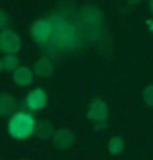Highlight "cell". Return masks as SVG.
I'll list each match as a JSON object with an SVG mask.
<instances>
[{"label":"cell","mask_w":153,"mask_h":160,"mask_svg":"<svg viewBox=\"0 0 153 160\" xmlns=\"http://www.w3.org/2000/svg\"><path fill=\"white\" fill-rule=\"evenodd\" d=\"M48 20L53 25V37L50 43L56 50H74L79 45V33L73 23H69L61 13H53L48 17Z\"/></svg>","instance_id":"cell-1"},{"label":"cell","mask_w":153,"mask_h":160,"mask_svg":"<svg viewBox=\"0 0 153 160\" xmlns=\"http://www.w3.org/2000/svg\"><path fill=\"white\" fill-rule=\"evenodd\" d=\"M35 122L36 121L30 112L25 111L15 112L8 121V134L13 139H28L33 135Z\"/></svg>","instance_id":"cell-2"},{"label":"cell","mask_w":153,"mask_h":160,"mask_svg":"<svg viewBox=\"0 0 153 160\" xmlns=\"http://www.w3.org/2000/svg\"><path fill=\"white\" fill-rule=\"evenodd\" d=\"M107 117H109V108L102 99H92L89 108H87V119L94 122L96 130H104L107 127Z\"/></svg>","instance_id":"cell-3"},{"label":"cell","mask_w":153,"mask_h":160,"mask_svg":"<svg viewBox=\"0 0 153 160\" xmlns=\"http://www.w3.org/2000/svg\"><path fill=\"white\" fill-rule=\"evenodd\" d=\"M30 37L40 45L50 43L53 37V25L48 18H38L30 27Z\"/></svg>","instance_id":"cell-4"},{"label":"cell","mask_w":153,"mask_h":160,"mask_svg":"<svg viewBox=\"0 0 153 160\" xmlns=\"http://www.w3.org/2000/svg\"><path fill=\"white\" fill-rule=\"evenodd\" d=\"M22 48V38L20 35L10 30V28H3L0 32V51L5 55H17Z\"/></svg>","instance_id":"cell-5"},{"label":"cell","mask_w":153,"mask_h":160,"mask_svg":"<svg viewBox=\"0 0 153 160\" xmlns=\"http://www.w3.org/2000/svg\"><path fill=\"white\" fill-rule=\"evenodd\" d=\"M51 142H53V145H55L56 149L68 150L76 144V134L68 127L56 129L55 134H53V137H51Z\"/></svg>","instance_id":"cell-6"},{"label":"cell","mask_w":153,"mask_h":160,"mask_svg":"<svg viewBox=\"0 0 153 160\" xmlns=\"http://www.w3.org/2000/svg\"><path fill=\"white\" fill-rule=\"evenodd\" d=\"M46 102H48V96H46V92L41 89V88H35V89H31L30 92L26 94L25 98V104L26 108L30 111H40L43 109Z\"/></svg>","instance_id":"cell-7"},{"label":"cell","mask_w":153,"mask_h":160,"mask_svg":"<svg viewBox=\"0 0 153 160\" xmlns=\"http://www.w3.org/2000/svg\"><path fill=\"white\" fill-rule=\"evenodd\" d=\"M79 17L87 25H101L104 20V13L97 5H87V7H84L81 10Z\"/></svg>","instance_id":"cell-8"},{"label":"cell","mask_w":153,"mask_h":160,"mask_svg":"<svg viewBox=\"0 0 153 160\" xmlns=\"http://www.w3.org/2000/svg\"><path fill=\"white\" fill-rule=\"evenodd\" d=\"M17 108H18V101L15 96L8 92H0V117L13 116Z\"/></svg>","instance_id":"cell-9"},{"label":"cell","mask_w":153,"mask_h":160,"mask_svg":"<svg viewBox=\"0 0 153 160\" xmlns=\"http://www.w3.org/2000/svg\"><path fill=\"white\" fill-rule=\"evenodd\" d=\"M33 73L38 76V78H50L55 73V63H53L48 56H41L35 61L33 66Z\"/></svg>","instance_id":"cell-10"},{"label":"cell","mask_w":153,"mask_h":160,"mask_svg":"<svg viewBox=\"0 0 153 160\" xmlns=\"http://www.w3.org/2000/svg\"><path fill=\"white\" fill-rule=\"evenodd\" d=\"M33 79H35V73H33V69L28 68V66H18L13 71V81H15V84L20 86V88L30 86L33 82Z\"/></svg>","instance_id":"cell-11"},{"label":"cell","mask_w":153,"mask_h":160,"mask_svg":"<svg viewBox=\"0 0 153 160\" xmlns=\"http://www.w3.org/2000/svg\"><path fill=\"white\" fill-rule=\"evenodd\" d=\"M55 127H53V124L46 119H40L35 122V130H33V135L35 137H38L41 140H46V139H51L53 134H55Z\"/></svg>","instance_id":"cell-12"},{"label":"cell","mask_w":153,"mask_h":160,"mask_svg":"<svg viewBox=\"0 0 153 160\" xmlns=\"http://www.w3.org/2000/svg\"><path fill=\"white\" fill-rule=\"evenodd\" d=\"M123 139L120 135H114L112 139L109 140V145H107V150L109 153H112V155H119V153L123 150Z\"/></svg>","instance_id":"cell-13"},{"label":"cell","mask_w":153,"mask_h":160,"mask_svg":"<svg viewBox=\"0 0 153 160\" xmlns=\"http://www.w3.org/2000/svg\"><path fill=\"white\" fill-rule=\"evenodd\" d=\"M2 63H3V69L5 71H12V73L20 66V60H18L17 55H5L2 58Z\"/></svg>","instance_id":"cell-14"},{"label":"cell","mask_w":153,"mask_h":160,"mask_svg":"<svg viewBox=\"0 0 153 160\" xmlns=\"http://www.w3.org/2000/svg\"><path fill=\"white\" fill-rule=\"evenodd\" d=\"M142 99L143 102L146 106H150V108H153V84H148L145 88V89L142 91Z\"/></svg>","instance_id":"cell-15"},{"label":"cell","mask_w":153,"mask_h":160,"mask_svg":"<svg viewBox=\"0 0 153 160\" xmlns=\"http://www.w3.org/2000/svg\"><path fill=\"white\" fill-rule=\"evenodd\" d=\"M7 23H8V15L5 13L3 8H0V30H3L7 27Z\"/></svg>","instance_id":"cell-16"},{"label":"cell","mask_w":153,"mask_h":160,"mask_svg":"<svg viewBox=\"0 0 153 160\" xmlns=\"http://www.w3.org/2000/svg\"><path fill=\"white\" fill-rule=\"evenodd\" d=\"M146 25H148V28H150V32L153 33V20H146Z\"/></svg>","instance_id":"cell-17"},{"label":"cell","mask_w":153,"mask_h":160,"mask_svg":"<svg viewBox=\"0 0 153 160\" xmlns=\"http://www.w3.org/2000/svg\"><path fill=\"white\" fill-rule=\"evenodd\" d=\"M148 8H150V12L153 13V0H148Z\"/></svg>","instance_id":"cell-18"},{"label":"cell","mask_w":153,"mask_h":160,"mask_svg":"<svg viewBox=\"0 0 153 160\" xmlns=\"http://www.w3.org/2000/svg\"><path fill=\"white\" fill-rule=\"evenodd\" d=\"M128 2H130V3H140L142 0H128Z\"/></svg>","instance_id":"cell-19"},{"label":"cell","mask_w":153,"mask_h":160,"mask_svg":"<svg viewBox=\"0 0 153 160\" xmlns=\"http://www.w3.org/2000/svg\"><path fill=\"white\" fill-rule=\"evenodd\" d=\"M3 71V63H2V60H0V73Z\"/></svg>","instance_id":"cell-20"},{"label":"cell","mask_w":153,"mask_h":160,"mask_svg":"<svg viewBox=\"0 0 153 160\" xmlns=\"http://www.w3.org/2000/svg\"><path fill=\"white\" fill-rule=\"evenodd\" d=\"M20 160H30V158H20Z\"/></svg>","instance_id":"cell-21"}]
</instances>
